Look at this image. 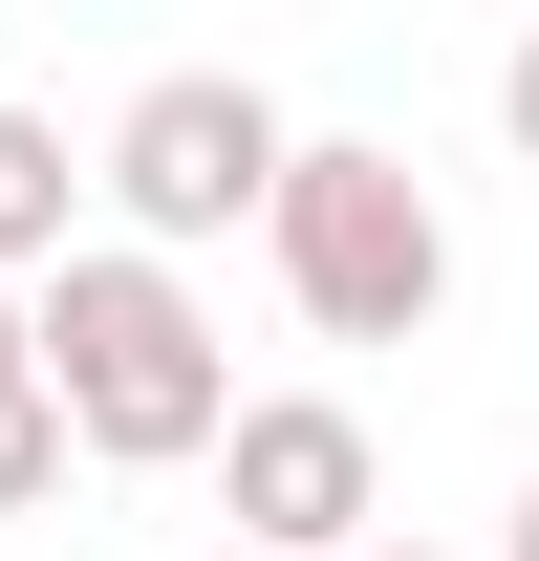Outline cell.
I'll return each instance as SVG.
<instances>
[{
	"mask_svg": "<svg viewBox=\"0 0 539 561\" xmlns=\"http://www.w3.org/2000/svg\"><path fill=\"white\" fill-rule=\"evenodd\" d=\"M44 389H66V432L108 454V476H195L216 432H238V367H216L195 280L130 260V238H87V260L44 280Z\"/></svg>",
	"mask_w": 539,
	"mask_h": 561,
	"instance_id": "obj_1",
	"label": "cell"
},
{
	"mask_svg": "<svg viewBox=\"0 0 539 561\" xmlns=\"http://www.w3.org/2000/svg\"><path fill=\"white\" fill-rule=\"evenodd\" d=\"M260 260H280V302H302L324 346H410V324L454 302V216L410 195V151L302 130V173H280V216H260Z\"/></svg>",
	"mask_w": 539,
	"mask_h": 561,
	"instance_id": "obj_2",
	"label": "cell"
},
{
	"mask_svg": "<svg viewBox=\"0 0 539 561\" xmlns=\"http://www.w3.org/2000/svg\"><path fill=\"white\" fill-rule=\"evenodd\" d=\"M108 216H130V260H195V238H238V216H280V173H302V130H280L238 66H151L130 108H108Z\"/></svg>",
	"mask_w": 539,
	"mask_h": 561,
	"instance_id": "obj_3",
	"label": "cell"
},
{
	"mask_svg": "<svg viewBox=\"0 0 539 561\" xmlns=\"http://www.w3.org/2000/svg\"><path fill=\"white\" fill-rule=\"evenodd\" d=\"M216 476H238V561H367V518H389V454L345 389H260L216 432Z\"/></svg>",
	"mask_w": 539,
	"mask_h": 561,
	"instance_id": "obj_4",
	"label": "cell"
},
{
	"mask_svg": "<svg viewBox=\"0 0 539 561\" xmlns=\"http://www.w3.org/2000/svg\"><path fill=\"white\" fill-rule=\"evenodd\" d=\"M66 216H87V173H66V130H44V108H0V280H22V302H44V280L87 260Z\"/></svg>",
	"mask_w": 539,
	"mask_h": 561,
	"instance_id": "obj_5",
	"label": "cell"
},
{
	"mask_svg": "<svg viewBox=\"0 0 539 561\" xmlns=\"http://www.w3.org/2000/svg\"><path fill=\"white\" fill-rule=\"evenodd\" d=\"M66 454H87L66 389H0V518H44V496H66Z\"/></svg>",
	"mask_w": 539,
	"mask_h": 561,
	"instance_id": "obj_6",
	"label": "cell"
},
{
	"mask_svg": "<svg viewBox=\"0 0 539 561\" xmlns=\"http://www.w3.org/2000/svg\"><path fill=\"white\" fill-rule=\"evenodd\" d=\"M0 389H44V302H22V280H0Z\"/></svg>",
	"mask_w": 539,
	"mask_h": 561,
	"instance_id": "obj_7",
	"label": "cell"
},
{
	"mask_svg": "<svg viewBox=\"0 0 539 561\" xmlns=\"http://www.w3.org/2000/svg\"><path fill=\"white\" fill-rule=\"evenodd\" d=\"M496 130H518V173H539V44H518V66H496Z\"/></svg>",
	"mask_w": 539,
	"mask_h": 561,
	"instance_id": "obj_8",
	"label": "cell"
},
{
	"mask_svg": "<svg viewBox=\"0 0 539 561\" xmlns=\"http://www.w3.org/2000/svg\"><path fill=\"white\" fill-rule=\"evenodd\" d=\"M496 561H539V476H518V540H496Z\"/></svg>",
	"mask_w": 539,
	"mask_h": 561,
	"instance_id": "obj_9",
	"label": "cell"
},
{
	"mask_svg": "<svg viewBox=\"0 0 539 561\" xmlns=\"http://www.w3.org/2000/svg\"><path fill=\"white\" fill-rule=\"evenodd\" d=\"M367 561H410V540H367Z\"/></svg>",
	"mask_w": 539,
	"mask_h": 561,
	"instance_id": "obj_10",
	"label": "cell"
},
{
	"mask_svg": "<svg viewBox=\"0 0 539 561\" xmlns=\"http://www.w3.org/2000/svg\"><path fill=\"white\" fill-rule=\"evenodd\" d=\"M216 561H238V540H216Z\"/></svg>",
	"mask_w": 539,
	"mask_h": 561,
	"instance_id": "obj_11",
	"label": "cell"
}]
</instances>
